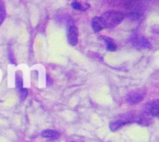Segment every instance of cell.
Instances as JSON below:
<instances>
[{
  "mask_svg": "<svg viewBox=\"0 0 159 142\" xmlns=\"http://www.w3.org/2000/svg\"><path fill=\"white\" fill-rule=\"evenodd\" d=\"M125 15L124 13L120 11H116V10H111L105 12L102 16V19L103 20L105 28H113L116 25H118L124 19Z\"/></svg>",
  "mask_w": 159,
  "mask_h": 142,
  "instance_id": "1",
  "label": "cell"
},
{
  "mask_svg": "<svg viewBox=\"0 0 159 142\" xmlns=\"http://www.w3.org/2000/svg\"><path fill=\"white\" fill-rule=\"evenodd\" d=\"M144 96H145V91L143 89H136V90L131 91L128 95L127 101L132 105L138 104L139 102H141L144 99Z\"/></svg>",
  "mask_w": 159,
  "mask_h": 142,
  "instance_id": "2",
  "label": "cell"
},
{
  "mask_svg": "<svg viewBox=\"0 0 159 142\" xmlns=\"http://www.w3.org/2000/svg\"><path fill=\"white\" fill-rule=\"evenodd\" d=\"M133 118H134V116H132L131 114H128L127 116H124L121 119L116 120V121H114V122H112L110 124V129L112 131H116L119 128H121L122 126H126L127 124L132 123L133 122Z\"/></svg>",
  "mask_w": 159,
  "mask_h": 142,
  "instance_id": "3",
  "label": "cell"
},
{
  "mask_svg": "<svg viewBox=\"0 0 159 142\" xmlns=\"http://www.w3.org/2000/svg\"><path fill=\"white\" fill-rule=\"evenodd\" d=\"M67 40L71 46H75L78 43V28L74 24L68 26Z\"/></svg>",
  "mask_w": 159,
  "mask_h": 142,
  "instance_id": "4",
  "label": "cell"
},
{
  "mask_svg": "<svg viewBox=\"0 0 159 142\" xmlns=\"http://www.w3.org/2000/svg\"><path fill=\"white\" fill-rule=\"evenodd\" d=\"M145 113L147 114H149L150 116H154V117H158L159 115V100H152L150 102H148L146 104L145 107Z\"/></svg>",
  "mask_w": 159,
  "mask_h": 142,
  "instance_id": "5",
  "label": "cell"
},
{
  "mask_svg": "<svg viewBox=\"0 0 159 142\" xmlns=\"http://www.w3.org/2000/svg\"><path fill=\"white\" fill-rule=\"evenodd\" d=\"M132 42H133V45L138 48H148V47H150L149 41L143 36H136Z\"/></svg>",
  "mask_w": 159,
  "mask_h": 142,
  "instance_id": "6",
  "label": "cell"
},
{
  "mask_svg": "<svg viewBox=\"0 0 159 142\" xmlns=\"http://www.w3.org/2000/svg\"><path fill=\"white\" fill-rule=\"evenodd\" d=\"M91 26L95 33H98L105 28L102 17H94L91 20Z\"/></svg>",
  "mask_w": 159,
  "mask_h": 142,
  "instance_id": "7",
  "label": "cell"
},
{
  "mask_svg": "<svg viewBox=\"0 0 159 142\" xmlns=\"http://www.w3.org/2000/svg\"><path fill=\"white\" fill-rule=\"evenodd\" d=\"M41 136L43 138L46 139H50V140H56L60 137L59 132L55 131V130H51V129H48V130H44L41 133Z\"/></svg>",
  "mask_w": 159,
  "mask_h": 142,
  "instance_id": "8",
  "label": "cell"
},
{
  "mask_svg": "<svg viewBox=\"0 0 159 142\" xmlns=\"http://www.w3.org/2000/svg\"><path fill=\"white\" fill-rule=\"evenodd\" d=\"M104 41H105L107 50H109V51H116V50L117 46H116V44L115 43V41L113 39H111L109 37H106V38H104Z\"/></svg>",
  "mask_w": 159,
  "mask_h": 142,
  "instance_id": "9",
  "label": "cell"
},
{
  "mask_svg": "<svg viewBox=\"0 0 159 142\" xmlns=\"http://www.w3.org/2000/svg\"><path fill=\"white\" fill-rule=\"evenodd\" d=\"M16 87L20 91L23 88V83H22V74L20 72H17L16 73Z\"/></svg>",
  "mask_w": 159,
  "mask_h": 142,
  "instance_id": "10",
  "label": "cell"
},
{
  "mask_svg": "<svg viewBox=\"0 0 159 142\" xmlns=\"http://www.w3.org/2000/svg\"><path fill=\"white\" fill-rule=\"evenodd\" d=\"M6 16H7V13H6V7L4 6V3L2 1H0V25L3 23V21L5 20L6 19Z\"/></svg>",
  "mask_w": 159,
  "mask_h": 142,
  "instance_id": "11",
  "label": "cell"
},
{
  "mask_svg": "<svg viewBox=\"0 0 159 142\" xmlns=\"http://www.w3.org/2000/svg\"><path fill=\"white\" fill-rule=\"evenodd\" d=\"M72 7L74 8V9H76V10H86L87 9V7H85L80 2H78V1H74L73 3H72Z\"/></svg>",
  "mask_w": 159,
  "mask_h": 142,
  "instance_id": "12",
  "label": "cell"
},
{
  "mask_svg": "<svg viewBox=\"0 0 159 142\" xmlns=\"http://www.w3.org/2000/svg\"><path fill=\"white\" fill-rule=\"evenodd\" d=\"M140 16H141V13L138 12V11H131L130 13H129V17H130V18H132L134 20L135 19H139Z\"/></svg>",
  "mask_w": 159,
  "mask_h": 142,
  "instance_id": "13",
  "label": "cell"
},
{
  "mask_svg": "<svg viewBox=\"0 0 159 142\" xmlns=\"http://www.w3.org/2000/svg\"><path fill=\"white\" fill-rule=\"evenodd\" d=\"M72 142H75V141H72Z\"/></svg>",
  "mask_w": 159,
  "mask_h": 142,
  "instance_id": "14",
  "label": "cell"
}]
</instances>
